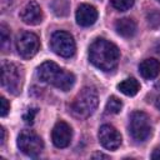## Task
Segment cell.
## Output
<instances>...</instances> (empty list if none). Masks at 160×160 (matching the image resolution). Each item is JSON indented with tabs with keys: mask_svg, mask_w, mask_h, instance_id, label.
I'll return each mask as SVG.
<instances>
[{
	"mask_svg": "<svg viewBox=\"0 0 160 160\" xmlns=\"http://www.w3.org/2000/svg\"><path fill=\"white\" fill-rule=\"evenodd\" d=\"M50 46L55 54L62 58H71L75 54V49H76L74 38L69 32L62 31V30L55 31L51 35Z\"/></svg>",
	"mask_w": 160,
	"mask_h": 160,
	"instance_id": "6",
	"label": "cell"
},
{
	"mask_svg": "<svg viewBox=\"0 0 160 160\" xmlns=\"http://www.w3.org/2000/svg\"><path fill=\"white\" fill-rule=\"evenodd\" d=\"M0 115L1 116H5L8 112H9V110H10V104L8 102V100L4 98V96H1L0 98Z\"/></svg>",
	"mask_w": 160,
	"mask_h": 160,
	"instance_id": "21",
	"label": "cell"
},
{
	"mask_svg": "<svg viewBox=\"0 0 160 160\" xmlns=\"http://www.w3.org/2000/svg\"><path fill=\"white\" fill-rule=\"evenodd\" d=\"M156 1H159V2H160V0H156Z\"/></svg>",
	"mask_w": 160,
	"mask_h": 160,
	"instance_id": "26",
	"label": "cell"
},
{
	"mask_svg": "<svg viewBox=\"0 0 160 160\" xmlns=\"http://www.w3.org/2000/svg\"><path fill=\"white\" fill-rule=\"evenodd\" d=\"M18 146L28 156H38L44 148L41 138L31 130H24L18 136Z\"/></svg>",
	"mask_w": 160,
	"mask_h": 160,
	"instance_id": "7",
	"label": "cell"
},
{
	"mask_svg": "<svg viewBox=\"0 0 160 160\" xmlns=\"http://www.w3.org/2000/svg\"><path fill=\"white\" fill-rule=\"evenodd\" d=\"M151 159H154V160H160V148H156V149L152 151Z\"/></svg>",
	"mask_w": 160,
	"mask_h": 160,
	"instance_id": "22",
	"label": "cell"
},
{
	"mask_svg": "<svg viewBox=\"0 0 160 160\" xmlns=\"http://www.w3.org/2000/svg\"><path fill=\"white\" fill-rule=\"evenodd\" d=\"M38 78L46 84H50L62 91L70 90L75 84V76L72 72L60 68L54 61L42 62L36 70Z\"/></svg>",
	"mask_w": 160,
	"mask_h": 160,
	"instance_id": "2",
	"label": "cell"
},
{
	"mask_svg": "<svg viewBox=\"0 0 160 160\" xmlns=\"http://www.w3.org/2000/svg\"><path fill=\"white\" fill-rule=\"evenodd\" d=\"M1 85L14 95L21 91L22 72L16 64L9 61H4L1 64Z\"/></svg>",
	"mask_w": 160,
	"mask_h": 160,
	"instance_id": "4",
	"label": "cell"
},
{
	"mask_svg": "<svg viewBox=\"0 0 160 160\" xmlns=\"http://www.w3.org/2000/svg\"><path fill=\"white\" fill-rule=\"evenodd\" d=\"M130 135L138 141H145L151 135V124L144 111H134L129 118Z\"/></svg>",
	"mask_w": 160,
	"mask_h": 160,
	"instance_id": "5",
	"label": "cell"
},
{
	"mask_svg": "<svg viewBox=\"0 0 160 160\" xmlns=\"http://www.w3.org/2000/svg\"><path fill=\"white\" fill-rule=\"evenodd\" d=\"M99 141L108 150H116L121 144L120 132L111 125H102L99 129Z\"/></svg>",
	"mask_w": 160,
	"mask_h": 160,
	"instance_id": "9",
	"label": "cell"
},
{
	"mask_svg": "<svg viewBox=\"0 0 160 160\" xmlns=\"http://www.w3.org/2000/svg\"><path fill=\"white\" fill-rule=\"evenodd\" d=\"M50 6H51L52 12L56 16H66L70 10L69 0H52Z\"/></svg>",
	"mask_w": 160,
	"mask_h": 160,
	"instance_id": "16",
	"label": "cell"
},
{
	"mask_svg": "<svg viewBox=\"0 0 160 160\" xmlns=\"http://www.w3.org/2000/svg\"><path fill=\"white\" fill-rule=\"evenodd\" d=\"M91 158H92V159H108V156H106V155H104V154H100V152H98V154H94Z\"/></svg>",
	"mask_w": 160,
	"mask_h": 160,
	"instance_id": "23",
	"label": "cell"
},
{
	"mask_svg": "<svg viewBox=\"0 0 160 160\" xmlns=\"http://www.w3.org/2000/svg\"><path fill=\"white\" fill-rule=\"evenodd\" d=\"M98 104L99 98L96 90L91 86H85L74 98L72 102L70 104V110L76 118L86 119L96 110Z\"/></svg>",
	"mask_w": 160,
	"mask_h": 160,
	"instance_id": "3",
	"label": "cell"
},
{
	"mask_svg": "<svg viewBox=\"0 0 160 160\" xmlns=\"http://www.w3.org/2000/svg\"><path fill=\"white\" fill-rule=\"evenodd\" d=\"M42 10L34 0L29 1L20 11V19L28 25H38L42 21Z\"/></svg>",
	"mask_w": 160,
	"mask_h": 160,
	"instance_id": "11",
	"label": "cell"
},
{
	"mask_svg": "<svg viewBox=\"0 0 160 160\" xmlns=\"http://www.w3.org/2000/svg\"><path fill=\"white\" fill-rule=\"evenodd\" d=\"M115 30H116V32L120 36L126 38V39H130V38H132L136 34L138 26H136V22L132 19H130V18H122V19L116 20V22H115Z\"/></svg>",
	"mask_w": 160,
	"mask_h": 160,
	"instance_id": "14",
	"label": "cell"
},
{
	"mask_svg": "<svg viewBox=\"0 0 160 160\" xmlns=\"http://www.w3.org/2000/svg\"><path fill=\"white\" fill-rule=\"evenodd\" d=\"M139 72L144 79H155L160 74V61L154 58L142 60L139 65Z\"/></svg>",
	"mask_w": 160,
	"mask_h": 160,
	"instance_id": "13",
	"label": "cell"
},
{
	"mask_svg": "<svg viewBox=\"0 0 160 160\" xmlns=\"http://www.w3.org/2000/svg\"><path fill=\"white\" fill-rule=\"evenodd\" d=\"M36 112H38V109H35V108H31V109H28V111L24 114V116H22V119H24V121L26 122V124H29V125H31L32 122H34V118H35V115H36Z\"/></svg>",
	"mask_w": 160,
	"mask_h": 160,
	"instance_id": "20",
	"label": "cell"
},
{
	"mask_svg": "<svg viewBox=\"0 0 160 160\" xmlns=\"http://www.w3.org/2000/svg\"><path fill=\"white\" fill-rule=\"evenodd\" d=\"M120 59V51L115 44L105 39H96L89 48L90 62L102 71H111L116 68Z\"/></svg>",
	"mask_w": 160,
	"mask_h": 160,
	"instance_id": "1",
	"label": "cell"
},
{
	"mask_svg": "<svg viewBox=\"0 0 160 160\" xmlns=\"http://www.w3.org/2000/svg\"><path fill=\"white\" fill-rule=\"evenodd\" d=\"M39 48H40L39 38L34 32L25 31L18 36L16 49L21 58H24V59L32 58L39 51Z\"/></svg>",
	"mask_w": 160,
	"mask_h": 160,
	"instance_id": "8",
	"label": "cell"
},
{
	"mask_svg": "<svg viewBox=\"0 0 160 160\" xmlns=\"http://www.w3.org/2000/svg\"><path fill=\"white\" fill-rule=\"evenodd\" d=\"M156 108H158V109H160V96L156 99Z\"/></svg>",
	"mask_w": 160,
	"mask_h": 160,
	"instance_id": "25",
	"label": "cell"
},
{
	"mask_svg": "<svg viewBox=\"0 0 160 160\" xmlns=\"http://www.w3.org/2000/svg\"><path fill=\"white\" fill-rule=\"evenodd\" d=\"M4 141H5V129L1 128V145L4 144Z\"/></svg>",
	"mask_w": 160,
	"mask_h": 160,
	"instance_id": "24",
	"label": "cell"
},
{
	"mask_svg": "<svg viewBox=\"0 0 160 160\" xmlns=\"http://www.w3.org/2000/svg\"><path fill=\"white\" fill-rule=\"evenodd\" d=\"M118 89L126 96H134L140 90V84L134 78H128L122 80L120 84H118Z\"/></svg>",
	"mask_w": 160,
	"mask_h": 160,
	"instance_id": "15",
	"label": "cell"
},
{
	"mask_svg": "<svg viewBox=\"0 0 160 160\" xmlns=\"http://www.w3.org/2000/svg\"><path fill=\"white\" fill-rule=\"evenodd\" d=\"M121 108H122V102L119 98L116 96H110L108 102H106V106H105V111L108 114H118L121 111Z\"/></svg>",
	"mask_w": 160,
	"mask_h": 160,
	"instance_id": "17",
	"label": "cell"
},
{
	"mask_svg": "<svg viewBox=\"0 0 160 160\" xmlns=\"http://www.w3.org/2000/svg\"><path fill=\"white\" fill-rule=\"evenodd\" d=\"M9 42H10V31L5 24H1L0 25V46L4 51L6 50Z\"/></svg>",
	"mask_w": 160,
	"mask_h": 160,
	"instance_id": "18",
	"label": "cell"
},
{
	"mask_svg": "<svg viewBox=\"0 0 160 160\" xmlns=\"http://www.w3.org/2000/svg\"><path fill=\"white\" fill-rule=\"evenodd\" d=\"M135 0H111L112 6L119 11H125L134 5Z\"/></svg>",
	"mask_w": 160,
	"mask_h": 160,
	"instance_id": "19",
	"label": "cell"
},
{
	"mask_svg": "<svg viewBox=\"0 0 160 160\" xmlns=\"http://www.w3.org/2000/svg\"><path fill=\"white\" fill-rule=\"evenodd\" d=\"M75 19L78 25L80 26H84V28L91 26L98 20V10L90 4H81L78 6Z\"/></svg>",
	"mask_w": 160,
	"mask_h": 160,
	"instance_id": "12",
	"label": "cell"
},
{
	"mask_svg": "<svg viewBox=\"0 0 160 160\" xmlns=\"http://www.w3.org/2000/svg\"><path fill=\"white\" fill-rule=\"evenodd\" d=\"M72 138V130L69 124L65 121H58L51 131V139L56 148H66L69 146Z\"/></svg>",
	"mask_w": 160,
	"mask_h": 160,
	"instance_id": "10",
	"label": "cell"
}]
</instances>
